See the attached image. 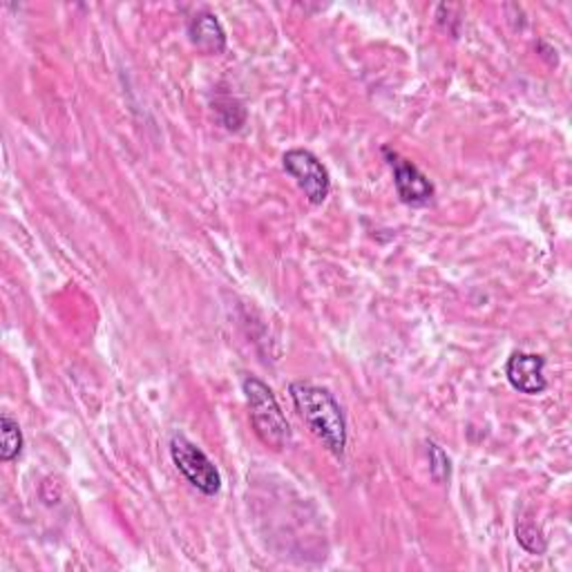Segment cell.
<instances>
[{"label": "cell", "mask_w": 572, "mask_h": 572, "mask_svg": "<svg viewBox=\"0 0 572 572\" xmlns=\"http://www.w3.org/2000/svg\"><path fill=\"white\" fill-rule=\"evenodd\" d=\"M289 392L311 434L340 458L347 447V421L333 394L320 385L307 383V380H296Z\"/></svg>", "instance_id": "6da1fadb"}, {"label": "cell", "mask_w": 572, "mask_h": 572, "mask_svg": "<svg viewBox=\"0 0 572 572\" xmlns=\"http://www.w3.org/2000/svg\"><path fill=\"white\" fill-rule=\"evenodd\" d=\"M284 170L289 172L311 204H322L331 193V177L322 161L303 148L289 150L282 157Z\"/></svg>", "instance_id": "277c9868"}, {"label": "cell", "mask_w": 572, "mask_h": 572, "mask_svg": "<svg viewBox=\"0 0 572 572\" xmlns=\"http://www.w3.org/2000/svg\"><path fill=\"white\" fill-rule=\"evenodd\" d=\"M170 456L177 469L188 479V484L198 488L202 495L215 497L222 490L220 469L193 441L174 434L170 441Z\"/></svg>", "instance_id": "3957f363"}, {"label": "cell", "mask_w": 572, "mask_h": 572, "mask_svg": "<svg viewBox=\"0 0 572 572\" xmlns=\"http://www.w3.org/2000/svg\"><path fill=\"white\" fill-rule=\"evenodd\" d=\"M545 358L537 356V353H523V351H515L508 358L506 364V375L510 380V385L526 394V396H539L548 390V380H545Z\"/></svg>", "instance_id": "8992f818"}, {"label": "cell", "mask_w": 572, "mask_h": 572, "mask_svg": "<svg viewBox=\"0 0 572 572\" xmlns=\"http://www.w3.org/2000/svg\"><path fill=\"white\" fill-rule=\"evenodd\" d=\"M244 394L251 410V423L257 434V438L271 447V449H284L292 443V427L286 416L282 414V407L271 392L268 385H264L259 378H244Z\"/></svg>", "instance_id": "7a4b0ae2"}, {"label": "cell", "mask_w": 572, "mask_h": 572, "mask_svg": "<svg viewBox=\"0 0 572 572\" xmlns=\"http://www.w3.org/2000/svg\"><path fill=\"white\" fill-rule=\"evenodd\" d=\"M0 434H3V447H0V458H3L6 463L19 458L21 452H23V432H21L19 423L10 414H3V419H0Z\"/></svg>", "instance_id": "ba28073f"}, {"label": "cell", "mask_w": 572, "mask_h": 572, "mask_svg": "<svg viewBox=\"0 0 572 572\" xmlns=\"http://www.w3.org/2000/svg\"><path fill=\"white\" fill-rule=\"evenodd\" d=\"M392 170H394V183L399 198L410 206H427L434 200V183L407 159H403L399 152L383 148Z\"/></svg>", "instance_id": "5b68a950"}, {"label": "cell", "mask_w": 572, "mask_h": 572, "mask_svg": "<svg viewBox=\"0 0 572 572\" xmlns=\"http://www.w3.org/2000/svg\"><path fill=\"white\" fill-rule=\"evenodd\" d=\"M517 539H519V543H521L528 552L539 554V552L545 550V541H543L541 532L537 530V526H532V523L519 526V528H517Z\"/></svg>", "instance_id": "9c48e42d"}, {"label": "cell", "mask_w": 572, "mask_h": 572, "mask_svg": "<svg viewBox=\"0 0 572 572\" xmlns=\"http://www.w3.org/2000/svg\"><path fill=\"white\" fill-rule=\"evenodd\" d=\"M188 36L198 50H202L209 56L222 54L226 50V32H224L222 23L218 21V17H213L209 12H202L190 21Z\"/></svg>", "instance_id": "52a82bcc"}, {"label": "cell", "mask_w": 572, "mask_h": 572, "mask_svg": "<svg viewBox=\"0 0 572 572\" xmlns=\"http://www.w3.org/2000/svg\"><path fill=\"white\" fill-rule=\"evenodd\" d=\"M430 463H432V476L436 481L443 484L445 479H449V458L436 443H430Z\"/></svg>", "instance_id": "30bf717a"}]
</instances>
